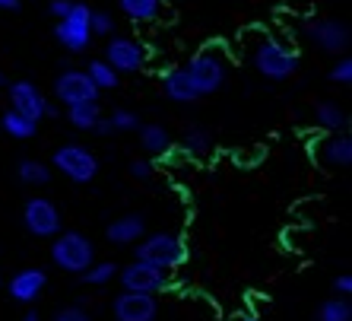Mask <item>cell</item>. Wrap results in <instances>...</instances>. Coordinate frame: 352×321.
<instances>
[{"instance_id": "cell-1", "label": "cell", "mask_w": 352, "mask_h": 321, "mask_svg": "<svg viewBox=\"0 0 352 321\" xmlns=\"http://www.w3.org/2000/svg\"><path fill=\"white\" fill-rule=\"evenodd\" d=\"M251 64H254V70L263 76V80L286 83L298 74L302 58H298V51L289 48V45H283L279 39L263 35V39L254 45V51H251Z\"/></svg>"}, {"instance_id": "cell-2", "label": "cell", "mask_w": 352, "mask_h": 321, "mask_svg": "<svg viewBox=\"0 0 352 321\" xmlns=\"http://www.w3.org/2000/svg\"><path fill=\"white\" fill-rule=\"evenodd\" d=\"M133 261H146L165 267V271H175L188 261V242L178 232H146L133 245Z\"/></svg>"}, {"instance_id": "cell-3", "label": "cell", "mask_w": 352, "mask_h": 321, "mask_svg": "<svg viewBox=\"0 0 352 321\" xmlns=\"http://www.w3.org/2000/svg\"><path fill=\"white\" fill-rule=\"evenodd\" d=\"M188 74L194 80L197 92H200V99L213 96L229 80V54L222 51V45H206L204 51H197L188 61Z\"/></svg>"}, {"instance_id": "cell-4", "label": "cell", "mask_w": 352, "mask_h": 321, "mask_svg": "<svg viewBox=\"0 0 352 321\" xmlns=\"http://www.w3.org/2000/svg\"><path fill=\"white\" fill-rule=\"evenodd\" d=\"M51 261H54V267H60L64 273L80 277V273L96 261V245H92L82 232L60 229L58 236L51 239Z\"/></svg>"}, {"instance_id": "cell-5", "label": "cell", "mask_w": 352, "mask_h": 321, "mask_svg": "<svg viewBox=\"0 0 352 321\" xmlns=\"http://www.w3.org/2000/svg\"><path fill=\"white\" fill-rule=\"evenodd\" d=\"M51 169H58L74 185H89L98 175V156L92 149L82 147V143H60L51 153Z\"/></svg>"}, {"instance_id": "cell-6", "label": "cell", "mask_w": 352, "mask_h": 321, "mask_svg": "<svg viewBox=\"0 0 352 321\" xmlns=\"http://www.w3.org/2000/svg\"><path fill=\"white\" fill-rule=\"evenodd\" d=\"M118 283L127 293H149V296H159L162 289L172 287V271L156 267V264L146 261H131L127 267H118Z\"/></svg>"}, {"instance_id": "cell-7", "label": "cell", "mask_w": 352, "mask_h": 321, "mask_svg": "<svg viewBox=\"0 0 352 321\" xmlns=\"http://www.w3.org/2000/svg\"><path fill=\"white\" fill-rule=\"evenodd\" d=\"M89 13H92L89 3H76V0H74L70 13H67L64 19H58V25H54V39H58V45L64 51H70V54H80V51H86L92 45Z\"/></svg>"}, {"instance_id": "cell-8", "label": "cell", "mask_w": 352, "mask_h": 321, "mask_svg": "<svg viewBox=\"0 0 352 321\" xmlns=\"http://www.w3.org/2000/svg\"><path fill=\"white\" fill-rule=\"evenodd\" d=\"M305 39L311 41L318 51L324 54H346L352 45V29L349 23L343 19H311V23H305Z\"/></svg>"}, {"instance_id": "cell-9", "label": "cell", "mask_w": 352, "mask_h": 321, "mask_svg": "<svg viewBox=\"0 0 352 321\" xmlns=\"http://www.w3.org/2000/svg\"><path fill=\"white\" fill-rule=\"evenodd\" d=\"M105 61L118 74H137L149 64V48L133 35H111L105 39Z\"/></svg>"}, {"instance_id": "cell-10", "label": "cell", "mask_w": 352, "mask_h": 321, "mask_svg": "<svg viewBox=\"0 0 352 321\" xmlns=\"http://www.w3.org/2000/svg\"><path fill=\"white\" fill-rule=\"evenodd\" d=\"M23 229L32 239H54L60 232V207L51 198H29L23 204Z\"/></svg>"}, {"instance_id": "cell-11", "label": "cell", "mask_w": 352, "mask_h": 321, "mask_svg": "<svg viewBox=\"0 0 352 321\" xmlns=\"http://www.w3.org/2000/svg\"><path fill=\"white\" fill-rule=\"evenodd\" d=\"M54 96H58L64 105H82V102H98L102 92L96 90V83L89 80L86 70H64V74L54 80Z\"/></svg>"}, {"instance_id": "cell-12", "label": "cell", "mask_w": 352, "mask_h": 321, "mask_svg": "<svg viewBox=\"0 0 352 321\" xmlns=\"http://www.w3.org/2000/svg\"><path fill=\"white\" fill-rule=\"evenodd\" d=\"M115 321H156L159 318V299L149 293H118L111 302Z\"/></svg>"}, {"instance_id": "cell-13", "label": "cell", "mask_w": 352, "mask_h": 321, "mask_svg": "<svg viewBox=\"0 0 352 321\" xmlns=\"http://www.w3.org/2000/svg\"><path fill=\"white\" fill-rule=\"evenodd\" d=\"M7 90H10V108H13V112L32 118V121L45 118V102H48V96H45L32 80H13Z\"/></svg>"}, {"instance_id": "cell-14", "label": "cell", "mask_w": 352, "mask_h": 321, "mask_svg": "<svg viewBox=\"0 0 352 321\" xmlns=\"http://www.w3.org/2000/svg\"><path fill=\"white\" fill-rule=\"evenodd\" d=\"M146 236V216L143 214H121L105 226V239L118 248H131Z\"/></svg>"}, {"instance_id": "cell-15", "label": "cell", "mask_w": 352, "mask_h": 321, "mask_svg": "<svg viewBox=\"0 0 352 321\" xmlns=\"http://www.w3.org/2000/svg\"><path fill=\"white\" fill-rule=\"evenodd\" d=\"M45 287H48V273L41 267H23V271H16L10 277V299L29 305L45 293Z\"/></svg>"}, {"instance_id": "cell-16", "label": "cell", "mask_w": 352, "mask_h": 321, "mask_svg": "<svg viewBox=\"0 0 352 321\" xmlns=\"http://www.w3.org/2000/svg\"><path fill=\"white\" fill-rule=\"evenodd\" d=\"M162 92L168 102H178V105H194L200 102V92H197L194 80H190L188 67H168L162 74Z\"/></svg>"}, {"instance_id": "cell-17", "label": "cell", "mask_w": 352, "mask_h": 321, "mask_svg": "<svg viewBox=\"0 0 352 321\" xmlns=\"http://www.w3.org/2000/svg\"><path fill=\"white\" fill-rule=\"evenodd\" d=\"M178 149L188 159H206L210 153H213V131L204 127V124H190L188 131L181 134Z\"/></svg>"}, {"instance_id": "cell-18", "label": "cell", "mask_w": 352, "mask_h": 321, "mask_svg": "<svg viewBox=\"0 0 352 321\" xmlns=\"http://www.w3.org/2000/svg\"><path fill=\"white\" fill-rule=\"evenodd\" d=\"M314 124L327 134H349V112L340 102L324 99L314 105Z\"/></svg>"}, {"instance_id": "cell-19", "label": "cell", "mask_w": 352, "mask_h": 321, "mask_svg": "<svg viewBox=\"0 0 352 321\" xmlns=\"http://www.w3.org/2000/svg\"><path fill=\"white\" fill-rule=\"evenodd\" d=\"M137 134H140V147L149 156H168L175 149V141L165 124H140Z\"/></svg>"}, {"instance_id": "cell-20", "label": "cell", "mask_w": 352, "mask_h": 321, "mask_svg": "<svg viewBox=\"0 0 352 321\" xmlns=\"http://www.w3.org/2000/svg\"><path fill=\"white\" fill-rule=\"evenodd\" d=\"M320 163H327L330 169H349L352 165V137L349 134H330L320 143Z\"/></svg>"}, {"instance_id": "cell-21", "label": "cell", "mask_w": 352, "mask_h": 321, "mask_svg": "<svg viewBox=\"0 0 352 321\" xmlns=\"http://www.w3.org/2000/svg\"><path fill=\"white\" fill-rule=\"evenodd\" d=\"M0 131L7 134V137H13V141H32L35 131H38V121H32V118L19 115V112H13V108H7L3 115H0Z\"/></svg>"}, {"instance_id": "cell-22", "label": "cell", "mask_w": 352, "mask_h": 321, "mask_svg": "<svg viewBox=\"0 0 352 321\" xmlns=\"http://www.w3.org/2000/svg\"><path fill=\"white\" fill-rule=\"evenodd\" d=\"M118 10L131 23H153L162 13V0H118Z\"/></svg>"}, {"instance_id": "cell-23", "label": "cell", "mask_w": 352, "mask_h": 321, "mask_svg": "<svg viewBox=\"0 0 352 321\" xmlns=\"http://www.w3.org/2000/svg\"><path fill=\"white\" fill-rule=\"evenodd\" d=\"M16 175H19V181H23V185H29V188H45V185L51 181V165L41 163V159L25 156V159H19Z\"/></svg>"}, {"instance_id": "cell-24", "label": "cell", "mask_w": 352, "mask_h": 321, "mask_svg": "<svg viewBox=\"0 0 352 321\" xmlns=\"http://www.w3.org/2000/svg\"><path fill=\"white\" fill-rule=\"evenodd\" d=\"M86 74H89V80L96 83L98 92L118 90V86H121V74H118V70L108 64L105 58H102V61H89V64H86Z\"/></svg>"}, {"instance_id": "cell-25", "label": "cell", "mask_w": 352, "mask_h": 321, "mask_svg": "<svg viewBox=\"0 0 352 321\" xmlns=\"http://www.w3.org/2000/svg\"><path fill=\"white\" fill-rule=\"evenodd\" d=\"M314 321H352V302L349 296H330L318 305Z\"/></svg>"}, {"instance_id": "cell-26", "label": "cell", "mask_w": 352, "mask_h": 321, "mask_svg": "<svg viewBox=\"0 0 352 321\" xmlns=\"http://www.w3.org/2000/svg\"><path fill=\"white\" fill-rule=\"evenodd\" d=\"M118 277V264L115 261H92L86 271L80 273V280H82V287H96V289H102V287H108V283Z\"/></svg>"}, {"instance_id": "cell-27", "label": "cell", "mask_w": 352, "mask_h": 321, "mask_svg": "<svg viewBox=\"0 0 352 321\" xmlns=\"http://www.w3.org/2000/svg\"><path fill=\"white\" fill-rule=\"evenodd\" d=\"M64 115L76 131H92L96 121L102 118V108H98V102H82V105H67Z\"/></svg>"}, {"instance_id": "cell-28", "label": "cell", "mask_w": 352, "mask_h": 321, "mask_svg": "<svg viewBox=\"0 0 352 321\" xmlns=\"http://www.w3.org/2000/svg\"><path fill=\"white\" fill-rule=\"evenodd\" d=\"M89 32H92V39H96V35H102V39H111V35H118L115 17H111L108 10H92V13H89Z\"/></svg>"}, {"instance_id": "cell-29", "label": "cell", "mask_w": 352, "mask_h": 321, "mask_svg": "<svg viewBox=\"0 0 352 321\" xmlns=\"http://www.w3.org/2000/svg\"><path fill=\"white\" fill-rule=\"evenodd\" d=\"M108 124H111V131L131 134V131H137L143 121H140V115L137 112H131V108H115V112L108 115Z\"/></svg>"}, {"instance_id": "cell-30", "label": "cell", "mask_w": 352, "mask_h": 321, "mask_svg": "<svg viewBox=\"0 0 352 321\" xmlns=\"http://www.w3.org/2000/svg\"><path fill=\"white\" fill-rule=\"evenodd\" d=\"M327 76H330V83H336V86H349L352 83V58L349 54H340V61L330 67Z\"/></svg>"}, {"instance_id": "cell-31", "label": "cell", "mask_w": 352, "mask_h": 321, "mask_svg": "<svg viewBox=\"0 0 352 321\" xmlns=\"http://www.w3.org/2000/svg\"><path fill=\"white\" fill-rule=\"evenodd\" d=\"M51 321H92V315L86 312V305L76 302V305H64V309H58Z\"/></svg>"}, {"instance_id": "cell-32", "label": "cell", "mask_w": 352, "mask_h": 321, "mask_svg": "<svg viewBox=\"0 0 352 321\" xmlns=\"http://www.w3.org/2000/svg\"><path fill=\"white\" fill-rule=\"evenodd\" d=\"M127 172H131L137 181H149L156 175V163H153V159H133V163L127 165Z\"/></svg>"}, {"instance_id": "cell-33", "label": "cell", "mask_w": 352, "mask_h": 321, "mask_svg": "<svg viewBox=\"0 0 352 321\" xmlns=\"http://www.w3.org/2000/svg\"><path fill=\"white\" fill-rule=\"evenodd\" d=\"M70 7H74V0H51V3H48V13L54 19H64L67 13H70Z\"/></svg>"}, {"instance_id": "cell-34", "label": "cell", "mask_w": 352, "mask_h": 321, "mask_svg": "<svg viewBox=\"0 0 352 321\" xmlns=\"http://www.w3.org/2000/svg\"><path fill=\"white\" fill-rule=\"evenodd\" d=\"M333 289L336 296H352V273H340L333 280Z\"/></svg>"}, {"instance_id": "cell-35", "label": "cell", "mask_w": 352, "mask_h": 321, "mask_svg": "<svg viewBox=\"0 0 352 321\" xmlns=\"http://www.w3.org/2000/svg\"><path fill=\"white\" fill-rule=\"evenodd\" d=\"M0 10H10V13H19V10H23V0H0Z\"/></svg>"}, {"instance_id": "cell-36", "label": "cell", "mask_w": 352, "mask_h": 321, "mask_svg": "<svg viewBox=\"0 0 352 321\" xmlns=\"http://www.w3.org/2000/svg\"><path fill=\"white\" fill-rule=\"evenodd\" d=\"M92 134H111V124H108V118H105V115H102V118H98V121H96V127H92Z\"/></svg>"}, {"instance_id": "cell-37", "label": "cell", "mask_w": 352, "mask_h": 321, "mask_svg": "<svg viewBox=\"0 0 352 321\" xmlns=\"http://www.w3.org/2000/svg\"><path fill=\"white\" fill-rule=\"evenodd\" d=\"M45 118H60V105H54V102H45Z\"/></svg>"}, {"instance_id": "cell-38", "label": "cell", "mask_w": 352, "mask_h": 321, "mask_svg": "<svg viewBox=\"0 0 352 321\" xmlns=\"http://www.w3.org/2000/svg\"><path fill=\"white\" fill-rule=\"evenodd\" d=\"M23 321H41V318H38V312H35V309H29V312L23 315Z\"/></svg>"}, {"instance_id": "cell-39", "label": "cell", "mask_w": 352, "mask_h": 321, "mask_svg": "<svg viewBox=\"0 0 352 321\" xmlns=\"http://www.w3.org/2000/svg\"><path fill=\"white\" fill-rule=\"evenodd\" d=\"M3 86H7V76H3V70H0V90H3Z\"/></svg>"}, {"instance_id": "cell-40", "label": "cell", "mask_w": 352, "mask_h": 321, "mask_svg": "<svg viewBox=\"0 0 352 321\" xmlns=\"http://www.w3.org/2000/svg\"><path fill=\"white\" fill-rule=\"evenodd\" d=\"M238 321H261V318H254V315H248V318H238Z\"/></svg>"}, {"instance_id": "cell-41", "label": "cell", "mask_w": 352, "mask_h": 321, "mask_svg": "<svg viewBox=\"0 0 352 321\" xmlns=\"http://www.w3.org/2000/svg\"><path fill=\"white\" fill-rule=\"evenodd\" d=\"M0 287H3V283H0Z\"/></svg>"}]
</instances>
